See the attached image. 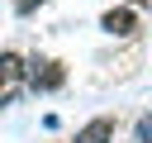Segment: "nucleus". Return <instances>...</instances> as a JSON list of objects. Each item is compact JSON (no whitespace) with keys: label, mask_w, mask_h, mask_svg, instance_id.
<instances>
[{"label":"nucleus","mask_w":152,"mask_h":143,"mask_svg":"<svg viewBox=\"0 0 152 143\" xmlns=\"http://www.w3.org/2000/svg\"><path fill=\"white\" fill-rule=\"evenodd\" d=\"M28 86V72H24V57L19 52H0V110L14 105Z\"/></svg>","instance_id":"obj_1"},{"label":"nucleus","mask_w":152,"mask_h":143,"mask_svg":"<svg viewBox=\"0 0 152 143\" xmlns=\"http://www.w3.org/2000/svg\"><path fill=\"white\" fill-rule=\"evenodd\" d=\"M62 81H66L62 62H33V72H28V91H57Z\"/></svg>","instance_id":"obj_2"},{"label":"nucleus","mask_w":152,"mask_h":143,"mask_svg":"<svg viewBox=\"0 0 152 143\" xmlns=\"http://www.w3.org/2000/svg\"><path fill=\"white\" fill-rule=\"evenodd\" d=\"M76 143H114V119H109V114L90 119V124L76 133Z\"/></svg>","instance_id":"obj_3"},{"label":"nucleus","mask_w":152,"mask_h":143,"mask_svg":"<svg viewBox=\"0 0 152 143\" xmlns=\"http://www.w3.org/2000/svg\"><path fill=\"white\" fill-rule=\"evenodd\" d=\"M100 24H104V33H114V38H128V33H133V24H138V14H133V10H109Z\"/></svg>","instance_id":"obj_4"},{"label":"nucleus","mask_w":152,"mask_h":143,"mask_svg":"<svg viewBox=\"0 0 152 143\" xmlns=\"http://www.w3.org/2000/svg\"><path fill=\"white\" fill-rule=\"evenodd\" d=\"M138 143H152V114L138 119Z\"/></svg>","instance_id":"obj_5"},{"label":"nucleus","mask_w":152,"mask_h":143,"mask_svg":"<svg viewBox=\"0 0 152 143\" xmlns=\"http://www.w3.org/2000/svg\"><path fill=\"white\" fill-rule=\"evenodd\" d=\"M33 5H43V0H14V10H19V14H33Z\"/></svg>","instance_id":"obj_6"}]
</instances>
